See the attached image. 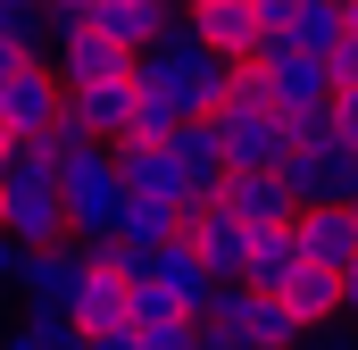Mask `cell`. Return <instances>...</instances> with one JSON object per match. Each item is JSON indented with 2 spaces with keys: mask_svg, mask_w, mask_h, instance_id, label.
Here are the masks:
<instances>
[{
  "mask_svg": "<svg viewBox=\"0 0 358 350\" xmlns=\"http://www.w3.org/2000/svg\"><path fill=\"white\" fill-rule=\"evenodd\" d=\"M117 175H125V200H167V209H200L192 192H183V175L167 167V150H117Z\"/></svg>",
  "mask_w": 358,
  "mask_h": 350,
  "instance_id": "cell-16",
  "label": "cell"
},
{
  "mask_svg": "<svg viewBox=\"0 0 358 350\" xmlns=\"http://www.w3.org/2000/svg\"><path fill=\"white\" fill-rule=\"evenodd\" d=\"M217 150H225V167L234 175H283V159H292V125H283V108H275V92L259 67H242L234 76V92L217 100Z\"/></svg>",
  "mask_w": 358,
  "mask_h": 350,
  "instance_id": "cell-3",
  "label": "cell"
},
{
  "mask_svg": "<svg viewBox=\"0 0 358 350\" xmlns=\"http://www.w3.org/2000/svg\"><path fill=\"white\" fill-rule=\"evenodd\" d=\"M142 350H200V317H167V326H150Z\"/></svg>",
  "mask_w": 358,
  "mask_h": 350,
  "instance_id": "cell-23",
  "label": "cell"
},
{
  "mask_svg": "<svg viewBox=\"0 0 358 350\" xmlns=\"http://www.w3.org/2000/svg\"><path fill=\"white\" fill-rule=\"evenodd\" d=\"M17 67H25V59H17V50H8V42H0V92L17 84Z\"/></svg>",
  "mask_w": 358,
  "mask_h": 350,
  "instance_id": "cell-30",
  "label": "cell"
},
{
  "mask_svg": "<svg viewBox=\"0 0 358 350\" xmlns=\"http://www.w3.org/2000/svg\"><path fill=\"white\" fill-rule=\"evenodd\" d=\"M200 326L225 334V342H242V350H300L308 342L300 317H292L283 300H267V292H250V284H217L208 309H200Z\"/></svg>",
  "mask_w": 358,
  "mask_h": 350,
  "instance_id": "cell-4",
  "label": "cell"
},
{
  "mask_svg": "<svg viewBox=\"0 0 358 350\" xmlns=\"http://www.w3.org/2000/svg\"><path fill=\"white\" fill-rule=\"evenodd\" d=\"M183 34H192V42H208V50H217V59H234V67H250V59H259V42H267V34H259V17H250V0H192V8H183Z\"/></svg>",
  "mask_w": 358,
  "mask_h": 350,
  "instance_id": "cell-10",
  "label": "cell"
},
{
  "mask_svg": "<svg viewBox=\"0 0 358 350\" xmlns=\"http://www.w3.org/2000/svg\"><path fill=\"white\" fill-rule=\"evenodd\" d=\"M234 76H242V67H234V59H217L208 42H192V34H183V17H176V34H167L159 50H142V59H134V92H142V100H159V108H176L183 125H192V117H217V100L234 92Z\"/></svg>",
  "mask_w": 358,
  "mask_h": 350,
  "instance_id": "cell-1",
  "label": "cell"
},
{
  "mask_svg": "<svg viewBox=\"0 0 358 350\" xmlns=\"http://www.w3.org/2000/svg\"><path fill=\"white\" fill-rule=\"evenodd\" d=\"M0 117H8L17 142H50L59 117H67V84H59V67H50V59H25L17 84L0 92Z\"/></svg>",
  "mask_w": 358,
  "mask_h": 350,
  "instance_id": "cell-8",
  "label": "cell"
},
{
  "mask_svg": "<svg viewBox=\"0 0 358 350\" xmlns=\"http://www.w3.org/2000/svg\"><path fill=\"white\" fill-rule=\"evenodd\" d=\"M0 234L17 251H59L67 234V200H59V150L50 142H17L0 167Z\"/></svg>",
  "mask_w": 358,
  "mask_h": 350,
  "instance_id": "cell-2",
  "label": "cell"
},
{
  "mask_svg": "<svg viewBox=\"0 0 358 350\" xmlns=\"http://www.w3.org/2000/svg\"><path fill=\"white\" fill-rule=\"evenodd\" d=\"M325 67H334V92H358V34L334 50V59H325Z\"/></svg>",
  "mask_w": 358,
  "mask_h": 350,
  "instance_id": "cell-26",
  "label": "cell"
},
{
  "mask_svg": "<svg viewBox=\"0 0 358 350\" xmlns=\"http://www.w3.org/2000/svg\"><path fill=\"white\" fill-rule=\"evenodd\" d=\"M283 309L300 317V334H325V326L342 317V275H334V267H300V275L283 284Z\"/></svg>",
  "mask_w": 358,
  "mask_h": 350,
  "instance_id": "cell-18",
  "label": "cell"
},
{
  "mask_svg": "<svg viewBox=\"0 0 358 350\" xmlns=\"http://www.w3.org/2000/svg\"><path fill=\"white\" fill-rule=\"evenodd\" d=\"M17 259H25V251H17V242L0 234V292H17Z\"/></svg>",
  "mask_w": 358,
  "mask_h": 350,
  "instance_id": "cell-28",
  "label": "cell"
},
{
  "mask_svg": "<svg viewBox=\"0 0 358 350\" xmlns=\"http://www.w3.org/2000/svg\"><path fill=\"white\" fill-rule=\"evenodd\" d=\"M50 67H59V84H67V92H84V84H125V76H134V59H125L108 34H92V25H84V34H67V42L50 50Z\"/></svg>",
  "mask_w": 358,
  "mask_h": 350,
  "instance_id": "cell-13",
  "label": "cell"
},
{
  "mask_svg": "<svg viewBox=\"0 0 358 350\" xmlns=\"http://www.w3.org/2000/svg\"><path fill=\"white\" fill-rule=\"evenodd\" d=\"M300 350H358V342H342V334H308Z\"/></svg>",
  "mask_w": 358,
  "mask_h": 350,
  "instance_id": "cell-31",
  "label": "cell"
},
{
  "mask_svg": "<svg viewBox=\"0 0 358 350\" xmlns=\"http://www.w3.org/2000/svg\"><path fill=\"white\" fill-rule=\"evenodd\" d=\"M292 209H358V150L350 142H308L283 159Z\"/></svg>",
  "mask_w": 358,
  "mask_h": 350,
  "instance_id": "cell-6",
  "label": "cell"
},
{
  "mask_svg": "<svg viewBox=\"0 0 358 350\" xmlns=\"http://www.w3.org/2000/svg\"><path fill=\"white\" fill-rule=\"evenodd\" d=\"M334 142L358 150V92H334Z\"/></svg>",
  "mask_w": 358,
  "mask_h": 350,
  "instance_id": "cell-25",
  "label": "cell"
},
{
  "mask_svg": "<svg viewBox=\"0 0 358 350\" xmlns=\"http://www.w3.org/2000/svg\"><path fill=\"white\" fill-rule=\"evenodd\" d=\"M217 209H225V217H242L250 234H275V225H292V217H300V209H292V192H283V175H225Z\"/></svg>",
  "mask_w": 358,
  "mask_h": 350,
  "instance_id": "cell-15",
  "label": "cell"
},
{
  "mask_svg": "<svg viewBox=\"0 0 358 350\" xmlns=\"http://www.w3.org/2000/svg\"><path fill=\"white\" fill-rule=\"evenodd\" d=\"M342 317H350V326H358V267H350V275H342Z\"/></svg>",
  "mask_w": 358,
  "mask_h": 350,
  "instance_id": "cell-29",
  "label": "cell"
},
{
  "mask_svg": "<svg viewBox=\"0 0 358 350\" xmlns=\"http://www.w3.org/2000/svg\"><path fill=\"white\" fill-rule=\"evenodd\" d=\"M84 350H142V334L134 326H100V334H84Z\"/></svg>",
  "mask_w": 358,
  "mask_h": 350,
  "instance_id": "cell-27",
  "label": "cell"
},
{
  "mask_svg": "<svg viewBox=\"0 0 358 350\" xmlns=\"http://www.w3.org/2000/svg\"><path fill=\"white\" fill-rule=\"evenodd\" d=\"M300 242H292V225H275V234H259L250 242V292H267V300H283V284L300 275Z\"/></svg>",
  "mask_w": 358,
  "mask_h": 350,
  "instance_id": "cell-20",
  "label": "cell"
},
{
  "mask_svg": "<svg viewBox=\"0 0 358 350\" xmlns=\"http://www.w3.org/2000/svg\"><path fill=\"white\" fill-rule=\"evenodd\" d=\"M125 300H134V284H125V259H117V267H92L76 326H84V334H100V326H125Z\"/></svg>",
  "mask_w": 358,
  "mask_h": 350,
  "instance_id": "cell-21",
  "label": "cell"
},
{
  "mask_svg": "<svg viewBox=\"0 0 358 350\" xmlns=\"http://www.w3.org/2000/svg\"><path fill=\"white\" fill-rule=\"evenodd\" d=\"M0 42H8L17 59H50V50H59L50 0H0Z\"/></svg>",
  "mask_w": 358,
  "mask_h": 350,
  "instance_id": "cell-19",
  "label": "cell"
},
{
  "mask_svg": "<svg viewBox=\"0 0 358 350\" xmlns=\"http://www.w3.org/2000/svg\"><path fill=\"white\" fill-rule=\"evenodd\" d=\"M183 8H192V0H183Z\"/></svg>",
  "mask_w": 358,
  "mask_h": 350,
  "instance_id": "cell-33",
  "label": "cell"
},
{
  "mask_svg": "<svg viewBox=\"0 0 358 350\" xmlns=\"http://www.w3.org/2000/svg\"><path fill=\"white\" fill-rule=\"evenodd\" d=\"M125 275H134V284H150L159 300H176L183 317H200V309H208V292H217V284H208V267L192 259V242H167V251H150V259H125Z\"/></svg>",
  "mask_w": 358,
  "mask_h": 350,
  "instance_id": "cell-11",
  "label": "cell"
},
{
  "mask_svg": "<svg viewBox=\"0 0 358 350\" xmlns=\"http://www.w3.org/2000/svg\"><path fill=\"white\" fill-rule=\"evenodd\" d=\"M0 350H84V326H67V317H17V326H0Z\"/></svg>",
  "mask_w": 358,
  "mask_h": 350,
  "instance_id": "cell-22",
  "label": "cell"
},
{
  "mask_svg": "<svg viewBox=\"0 0 358 350\" xmlns=\"http://www.w3.org/2000/svg\"><path fill=\"white\" fill-rule=\"evenodd\" d=\"M342 17H350V34H358V0H342Z\"/></svg>",
  "mask_w": 358,
  "mask_h": 350,
  "instance_id": "cell-32",
  "label": "cell"
},
{
  "mask_svg": "<svg viewBox=\"0 0 358 350\" xmlns=\"http://www.w3.org/2000/svg\"><path fill=\"white\" fill-rule=\"evenodd\" d=\"M275 42H292L300 59H334V50L350 42V17H342V0H300V8H292V25H283Z\"/></svg>",
  "mask_w": 358,
  "mask_h": 350,
  "instance_id": "cell-17",
  "label": "cell"
},
{
  "mask_svg": "<svg viewBox=\"0 0 358 350\" xmlns=\"http://www.w3.org/2000/svg\"><path fill=\"white\" fill-rule=\"evenodd\" d=\"M84 284H92V251L84 242H59V251H25L17 259V317H67L84 309Z\"/></svg>",
  "mask_w": 358,
  "mask_h": 350,
  "instance_id": "cell-5",
  "label": "cell"
},
{
  "mask_svg": "<svg viewBox=\"0 0 358 350\" xmlns=\"http://www.w3.org/2000/svg\"><path fill=\"white\" fill-rule=\"evenodd\" d=\"M250 67L267 76V92H275L283 117H325V108H334V67H325V59H300L292 42H259Z\"/></svg>",
  "mask_w": 358,
  "mask_h": 350,
  "instance_id": "cell-7",
  "label": "cell"
},
{
  "mask_svg": "<svg viewBox=\"0 0 358 350\" xmlns=\"http://www.w3.org/2000/svg\"><path fill=\"white\" fill-rule=\"evenodd\" d=\"M292 8H300V0H250V17H259V34H283V25H292Z\"/></svg>",
  "mask_w": 358,
  "mask_h": 350,
  "instance_id": "cell-24",
  "label": "cell"
},
{
  "mask_svg": "<svg viewBox=\"0 0 358 350\" xmlns=\"http://www.w3.org/2000/svg\"><path fill=\"white\" fill-rule=\"evenodd\" d=\"M292 242H300L308 267L350 275L358 267V209H300V217H292Z\"/></svg>",
  "mask_w": 358,
  "mask_h": 350,
  "instance_id": "cell-12",
  "label": "cell"
},
{
  "mask_svg": "<svg viewBox=\"0 0 358 350\" xmlns=\"http://www.w3.org/2000/svg\"><path fill=\"white\" fill-rule=\"evenodd\" d=\"M183 242H192V259L208 267V284H250V225L242 217H225L217 200H200L192 209V225H183Z\"/></svg>",
  "mask_w": 358,
  "mask_h": 350,
  "instance_id": "cell-9",
  "label": "cell"
},
{
  "mask_svg": "<svg viewBox=\"0 0 358 350\" xmlns=\"http://www.w3.org/2000/svg\"><path fill=\"white\" fill-rule=\"evenodd\" d=\"M167 167L183 175V192H192V200H217V192H225V150H217V125H208V117H192V125H183L176 142H167Z\"/></svg>",
  "mask_w": 358,
  "mask_h": 350,
  "instance_id": "cell-14",
  "label": "cell"
}]
</instances>
